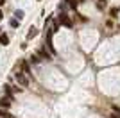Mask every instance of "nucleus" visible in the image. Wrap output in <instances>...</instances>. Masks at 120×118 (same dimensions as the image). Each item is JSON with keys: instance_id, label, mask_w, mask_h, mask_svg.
<instances>
[{"instance_id": "nucleus-10", "label": "nucleus", "mask_w": 120, "mask_h": 118, "mask_svg": "<svg viewBox=\"0 0 120 118\" xmlns=\"http://www.w3.org/2000/svg\"><path fill=\"white\" fill-rule=\"evenodd\" d=\"M36 34H38V32H36V29H30V30H29V32H27V38H29V39H30V38H34V36H36Z\"/></svg>"}, {"instance_id": "nucleus-4", "label": "nucleus", "mask_w": 120, "mask_h": 118, "mask_svg": "<svg viewBox=\"0 0 120 118\" xmlns=\"http://www.w3.org/2000/svg\"><path fill=\"white\" fill-rule=\"evenodd\" d=\"M11 106V97H2L0 98V107H9Z\"/></svg>"}, {"instance_id": "nucleus-11", "label": "nucleus", "mask_w": 120, "mask_h": 118, "mask_svg": "<svg viewBox=\"0 0 120 118\" xmlns=\"http://www.w3.org/2000/svg\"><path fill=\"white\" fill-rule=\"evenodd\" d=\"M0 118H11V114L7 113V111H2V109H0Z\"/></svg>"}, {"instance_id": "nucleus-1", "label": "nucleus", "mask_w": 120, "mask_h": 118, "mask_svg": "<svg viewBox=\"0 0 120 118\" xmlns=\"http://www.w3.org/2000/svg\"><path fill=\"white\" fill-rule=\"evenodd\" d=\"M57 22H59L61 25H65V27H72V25H74V22H72V20L68 18L65 13H61V15L57 16Z\"/></svg>"}, {"instance_id": "nucleus-6", "label": "nucleus", "mask_w": 120, "mask_h": 118, "mask_svg": "<svg viewBox=\"0 0 120 118\" xmlns=\"http://www.w3.org/2000/svg\"><path fill=\"white\" fill-rule=\"evenodd\" d=\"M0 43H2V45H7V43H9V36H7V34H2V36H0Z\"/></svg>"}, {"instance_id": "nucleus-12", "label": "nucleus", "mask_w": 120, "mask_h": 118, "mask_svg": "<svg viewBox=\"0 0 120 118\" xmlns=\"http://www.w3.org/2000/svg\"><path fill=\"white\" fill-rule=\"evenodd\" d=\"M4 89H5V93H7V97H11V86L9 84H4Z\"/></svg>"}, {"instance_id": "nucleus-7", "label": "nucleus", "mask_w": 120, "mask_h": 118, "mask_svg": "<svg viewBox=\"0 0 120 118\" xmlns=\"http://www.w3.org/2000/svg\"><path fill=\"white\" fill-rule=\"evenodd\" d=\"M22 68H23L25 74H30V70H29V64H27V61H22Z\"/></svg>"}, {"instance_id": "nucleus-3", "label": "nucleus", "mask_w": 120, "mask_h": 118, "mask_svg": "<svg viewBox=\"0 0 120 118\" xmlns=\"http://www.w3.org/2000/svg\"><path fill=\"white\" fill-rule=\"evenodd\" d=\"M47 47L50 48V52H52V54H56V48H54V45H52V30H49V32H47Z\"/></svg>"}, {"instance_id": "nucleus-5", "label": "nucleus", "mask_w": 120, "mask_h": 118, "mask_svg": "<svg viewBox=\"0 0 120 118\" xmlns=\"http://www.w3.org/2000/svg\"><path fill=\"white\" fill-rule=\"evenodd\" d=\"M38 55H40L41 59H45V61H49V59H50V54H49V52H45V48H41L40 52H38Z\"/></svg>"}, {"instance_id": "nucleus-8", "label": "nucleus", "mask_w": 120, "mask_h": 118, "mask_svg": "<svg viewBox=\"0 0 120 118\" xmlns=\"http://www.w3.org/2000/svg\"><path fill=\"white\" fill-rule=\"evenodd\" d=\"M65 2H68V5H70L72 9H75V7H77V0H65Z\"/></svg>"}, {"instance_id": "nucleus-16", "label": "nucleus", "mask_w": 120, "mask_h": 118, "mask_svg": "<svg viewBox=\"0 0 120 118\" xmlns=\"http://www.w3.org/2000/svg\"><path fill=\"white\" fill-rule=\"evenodd\" d=\"M2 16H4V15H2V9H0V20H2Z\"/></svg>"}, {"instance_id": "nucleus-9", "label": "nucleus", "mask_w": 120, "mask_h": 118, "mask_svg": "<svg viewBox=\"0 0 120 118\" xmlns=\"http://www.w3.org/2000/svg\"><path fill=\"white\" fill-rule=\"evenodd\" d=\"M15 16H16V20H22V18H23V11H22V9H18V11L15 13Z\"/></svg>"}, {"instance_id": "nucleus-17", "label": "nucleus", "mask_w": 120, "mask_h": 118, "mask_svg": "<svg viewBox=\"0 0 120 118\" xmlns=\"http://www.w3.org/2000/svg\"><path fill=\"white\" fill-rule=\"evenodd\" d=\"M2 34H4V32H2V29H0V36H2Z\"/></svg>"}, {"instance_id": "nucleus-2", "label": "nucleus", "mask_w": 120, "mask_h": 118, "mask_svg": "<svg viewBox=\"0 0 120 118\" xmlns=\"http://www.w3.org/2000/svg\"><path fill=\"white\" fill-rule=\"evenodd\" d=\"M16 82L20 84V86H23V88H27V86H29V81H27V77H25L23 74H18V72H16Z\"/></svg>"}, {"instance_id": "nucleus-13", "label": "nucleus", "mask_w": 120, "mask_h": 118, "mask_svg": "<svg viewBox=\"0 0 120 118\" xmlns=\"http://www.w3.org/2000/svg\"><path fill=\"white\" fill-rule=\"evenodd\" d=\"M30 61H32V63H38V61H40V55L36 54V55H30Z\"/></svg>"}, {"instance_id": "nucleus-14", "label": "nucleus", "mask_w": 120, "mask_h": 118, "mask_svg": "<svg viewBox=\"0 0 120 118\" xmlns=\"http://www.w3.org/2000/svg\"><path fill=\"white\" fill-rule=\"evenodd\" d=\"M11 25H13V27H18V25H20V20H11Z\"/></svg>"}, {"instance_id": "nucleus-15", "label": "nucleus", "mask_w": 120, "mask_h": 118, "mask_svg": "<svg viewBox=\"0 0 120 118\" xmlns=\"http://www.w3.org/2000/svg\"><path fill=\"white\" fill-rule=\"evenodd\" d=\"M4 4H5V0H0V7H2Z\"/></svg>"}]
</instances>
